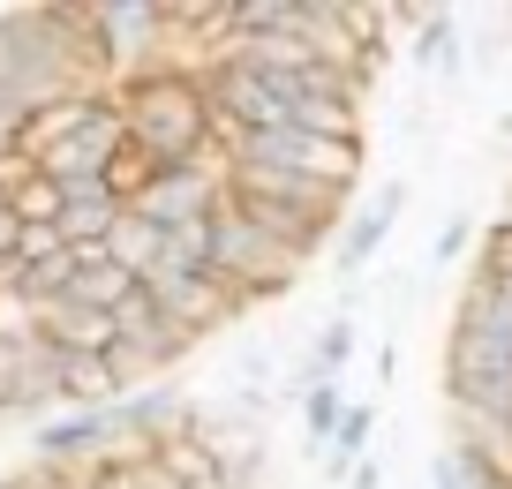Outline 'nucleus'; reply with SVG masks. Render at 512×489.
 Wrapping results in <instances>:
<instances>
[{"mask_svg": "<svg viewBox=\"0 0 512 489\" xmlns=\"http://www.w3.org/2000/svg\"><path fill=\"white\" fill-rule=\"evenodd\" d=\"M354 347H362V332H354V316H324L317 324V339H309V354H302V369H294V399L309 392V384H339L347 377V362H354Z\"/></svg>", "mask_w": 512, "mask_h": 489, "instance_id": "1a4fd4ad", "label": "nucleus"}, {"mask_svg": "<svg viewBox=\"0 0 512 489\" xmlns=\"http://www.w3.org/2000/svg\"><path fill=\"white\" fill-rule=\"evenodd\" d=\"M113 106L128 121V143L159 166H196V158H226L219 151V121L204 98V68H144V76L113 83Z\"/></svg>", "mask_w": 512, "mask_h": 489, "instance_id": "f257e3e1", "label": "nucleus"}, {"mask_svg": "<svg viewBox=\"0 0 512 489\" xmlns=\"http://www.w3.org/2000/svg\"><path fill=\"white\" fill-rule=\"evenodd\" d=\"M68 241H61V226H23V249H16V264H46V256H61Z\"/></svg>", "mask_w": 512, "mask_h": 489, "instance_id": "f3484780", "label": "nucleus"}, {"mask_svg": "<svg viewBox=\"0 0 512 489\" xmlns=\"http://www.w3.org/2000/svg\"><path fill=\"white\" fill-rule=\"evenodd\" d=\"M226 196H241V204H287V211H317V219H347V211H354V196H347V189H324V181L279 174V166H226Z\"/></svg>", "mask_w": 512, "mask_h": 489, "instance_id": "0eeeda50", "label": "nucleus"}, {"mask_svg": "<svg viewBox=\"0 0 512 489\" xmlns=\"http://www.w3.org/2000/svg\"><path fill=\"white\" fill-rule=\"evenodd\" d=\"M8 204H16V219L23 226H61V181H46V174H23L16 189H8Z\"/></svg>", "mask_w": 512, "mask_h": 489, "instance_id": "4468645a", "label": "nucleus"}, {"mask_svg": "<svg viewBox=\"0 0 512 489\" xmlns=\"http://www.w3.org/2000/svg\"><path fill=\"white\" fill-rule=\"evenodd\" d=\"M302 271H309L302 256H294V249H279L272 234H256V226L241 219L234 204L219 211V241H211V279H226L241 301H249V309H256V301L294 294V286H302Z\"/></svg>", "mask_w": 512, "mask_h": 489, "instance_id": "f03ea898", "label": "nucleus"}, {"mask_svg": "<svg viewBox=\"0 0 512 489\" xmlns=\"http://www.w3.org/2000/svg\"><path fill=\"white\" fill-rule=\"evenodd\" d=\"M347 489H384V459H362V467H354V482Z\"/></svg>", "mask_w": 512, "mask_h": 489, "instance_id": "a211bd4d", "label": "nucleus"}, {"mask_svg": "<svg viewBox=\"0 0 512 489\" xmlns=\"http://www.w3.org/2000/svg\"><path fill=\"white\" fill-rule=\"evenodd\" d=\"M226 166H279V174H302V181H324V189L354 196V181H362V143L317 136V128H272V136L234 143Z\"/></svg>", "mask_w": 512, "mask_h": 489, "instance_id": "7ed1b4c3", "label": "nucleus"}, {"mask_svg": "<svg viewBox=\"0 0 512 489\" xmlns=\"http://www.w3.org/2000/svg\"><path fill=\"white\" fill-rule=\"evenodd\" d=\"M369 437H377V407H369V399H354V414L339 422L332 452H324V474H332V482H354V467L369 459Z\"/></svg>", "mask_w": 512, "mask_h": 489, "instance_id": "ddd939ff", "label": "nucleus"}, {"mask_svg": "<svg viewBox=\"0 0 512 489\" xmlns=\"http://www.w3.org/2000/svg\"><path fill=\"white\" fill-rule=\"evenodd\" d=\"M400 211H407V181H377V189L347 211V226H339V241H332V264L347 271V286H362V271L377 264V249L392 241Z\"/></svg>", "mask_w": 512, "mask_h": 489, "instance_id": "423d86ee", "label": "nucleus"}, {"mask_svg": "<svg viewBox=\"0 0 512 489\" xmlns=\"http://www.w3.org/2000/svg\"><path fill=\"white\" fill-rule=\"evenodd\" d=\"M106 256H113L121 271H136V279H151V271H159V256H166V226L144 219V211H121V226L106 234Z\"/></svg>", "mask_w": 512, "mask_h": 489, "instance_id": "9b49d317", "label": "nucleus"}, {"mask_svg": "<svg viewBox=\"0 0 512 489\" xmlns=\"http://www.w3.org/2000/svg\"><path fill=\"white\" fill-rule=\"evenodd\" d=\"M144 294L159 301V316L174 324V332H189V339H211V332H226V324L249 316V301H241L226 279H211V271H174L166 256H159V271L144 279Z\"/></svg>", "mask_w": 512, "mask_h": 489, "instance_id": "20e7f679", "label": "nucleus"}, {"mask_svg": "<svg viewBox=\"0 0 512 489\" xmlns=\"http://www.w3.org/2000/svg\"><path fill=\"white\" fill-rule=\"evenodd\" d=\"M136 271H121L106 249H76V286H68V301H83V309H98V316H113L128 294H136Z\"/></svg>", "mask_w": 512, "mask_h": 489, "instance_id": "9d476101", "label": "nucleus"}, {"mask_svg": "<svg viewBox=\"0 0 512 489\" xmlns=\"http://www.w3.org/2000/svg\"><path fill=\"white\" fill-rule=\"evenodd\" d=\"M392 31H407V61L422 76H460V16L452 8H392Z\"/></svg>", "mask_w": 512, "mask_h": 489, "instance_id": "6e6552de", "label": "nucleus"}, {"mask_svg": "<svg viewBox=\"0 0 512 489\" xmlns=\"http://www.w3.org/2000/svg\"><path fill=\"white\" fill-rule=\"evenodd\" d=\"M98 467H46V459H31V467H16L0 489H91Z\"/></svg>", "mask_w": 512, "mask_h": 489, "instance_id": "2eb2a0df", "label": "nucleus"}, {"mask_svg": "<svg viewBox=\"0 0 512 489\" xmlns=\"http://www.w3.org/2000/svg\"><path fill=\"white\" fill-rule=\"evenodd\" d=\"M128 211L159 219L166 234H174V226H196V219H219V211H226V158H196V166H159V181H151V189L136 196Z\"/></svg>", "mask_w": 512, "mask_h": 489, "instance_id": "39448f33", "label": "nucleus"}, {"mask_svg": "<svg viewBox=\"0 0 512 489\" xmlns=\"http://www.w3.org/2000/svg\"><path fill=\"white\" fill-rule=\"evenodd\" d=\"M467 241H475V219H467V211H452L445 234H437V249H430V271H452V264L467 256Z\"/></svg>", "mask_w": 512, "mask_h": 489, "instance_id": "dca6fc26", "label": "nucleus"}, {"mask_svg": "<svg viewBox=\"0 0 512 489\" xmlns=\"http://www.w3.org/2000/svg\"><path fill=\"white\" fill-rule=\"evenodd\" d=\"M294 414H302V444L324 459V452H332V437H339V422L354 414V392H347V384H309V392L294 399Z\"/></svg>", "mask_w": 512, "mask_h": 489, "instance_id": "f8f14e48", "label": "nucleus"}]
</instances>
